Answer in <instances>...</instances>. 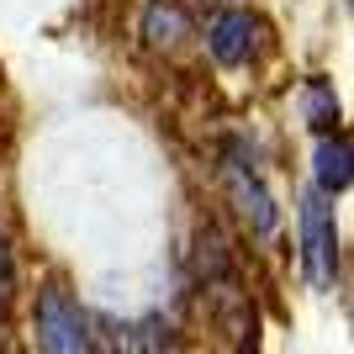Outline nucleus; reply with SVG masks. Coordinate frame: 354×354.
Masks as SVG:
<instances>
[{"label":"nucleus","instance_id":"f257e3e1","mask_svg":"<svg viewBox=\"0 0 354 354\" xmlns=\"http://www.w3.org/2000/svg\"><path fill=\"white\" fill-rule=\"evenodd\" d=\"M37 349L43 354H95L90 317L80 312V301L64 286H48L37 296Z\"/></svg>","mask_w":354,"mask_h":354},{"label":"nucleus","instance_id":"f03ea898","mask_svg":"<svg viewBox=\"0 0 354 354\" xmlns=\"http://www.w3.org/2000/svg\"><path fill=\"white\" fill-rule=\"evenodd\" d=\"M301 265H307V281L317 291H333V281H339V222H333L328 196L317 191L301 201Z\"/></svg>","mask_w":354,"mask_h":354},{"label":"nucleus","instance_id":"7ed1b4c3","mask_svg":"<svg viewBox=\"0 0 354 354\" xmlns=\"http://www.w3.org/2000/svg\"><path fill=\"white\" fill-rule=\"evenodd\" d=\"M222 180H227V196H233V207L243 212V222H249L254 233H259V238L275 233V222H281V207H275V196L265 191V180L254 175V169L238 159V153L222 164Z\"/></svg>","mask_w":354,"mask_h":354},{"label":"nucleus","instance_id":"20e7f679","mask_svg":"<svg viewBox=\"0 0 354 354\" xmlns=\"http://www.w3.org/2000/svg\"><path fill=\"white\" fill-rule=\"evenodd\" d=\"M254 16L249 11H217L212 16V27H207V48H212V59L227 64V69H238V64H249L254 53Z\"/></svg>","mask_w":354,"mask_h":354},{"label":"nucleus","instance_id":"39448f33","mask_svg":"<svg viewBox=\"0 0 354 354\" xmlns=\"http://www.w3.org/2000/svg\"><path fill=\"white\" fill-rule=\"evenodd\" d=\"M143 37H148V48L175 53V48L191 37V16L180 11L175 0H148V11H143Z\"/></svg>","mask_w":354,"mask_h":354},{"label":"nucleus","instance_id":"423d86ee","mask_svg":"<svg viewBox=\"0 0 354 354\" xmlns=\"http://www.w3.org/2000/svg\"><path fill=\"white\" fill-rule=\"evenodd\" d=\"M312 169H317V196H344L349 191V138H323Z\"/></svg>","mask_w":354,"mask_h":354},{"label":"nucleus","instance_id":"0eeeda50","mask_svg":"<svg viewBox=\"0 0 354 354\" xmlns=\"http://www.w3.org/2000/svg\"><path fill=\"white\" fill-rule=\"evenodd\" d=\"M301 111H307V122H312V133H333V122H339V101H333V90L323 85V80H312L307 85V95H301Z\"/></svg>","mask_w":354,"mask_h":354}]
</instances>
